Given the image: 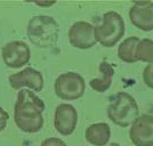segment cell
Returning <instances> with one entry per match:
<instances>
[{"instance_id": "7a4b0ae2", "label": "cell", "mask_w": 153, "mask_h": 146, "mask_svg": "<svg viewBox=\"0 0 153 146\" xmlns=\"http://www.w3.org/2000/svg\"><path fill=\"white\" fill-rule=\"evenodd\" d=\"M27 38L38 48L49 49L57 44L59 26L51 16L38 15L29 21Z\"/></svg>"}, {"instance_id": "5b68a950", "label": "cell", "mask_w": 153, "mask_h": 146, "mask_svg": "<svg viewBox=\"0 0 153 146\" xmlns=\"http://www.w3.org/2000/svg\"><path fill=\"white\" fill-rule=\"evenodd\" d=\"M55 94L63 101H76L85 95V79L76 72H66L55 80Z\"/></svg>"}, {"instance_id": "ffe728a7", "label": "cell", "mask_w": 153, "mask_h": 146, "mask_svg": "<svg viewBox=\"0 0 153 146\" xmlns=\"http://www.w3.org/2000/svg\"><path fill=\"white\" fill-rule=\"evenodd\" d=\"M108 146H120L119 144H117V143H111V144H108Z\"/></svg>"}, {"instance_id": "6da1fadb", "label": "cell", "mask_w": 153, "mask_h": 146, "mask_svg": "<svg viewBox=\"0 0 153 146\" xmlns=\"http://www.w3.org/2000/svg\"><path fill=\"white\" fill-rule=\"evenodd\" d=\"M45 103L29 89H21L17 94L14 121L16 126L24 133H36L44 127Z\"/></svg>"}, {"instance_id": "277c9868", "label": "cell", "mask_w": 153, "mask_h": 146, "mask_svg": "<svg viewBox=\"0 0 153 146\" xmlns=\"http://www.w3.org/2000/svg\"><path fill=\"white\" fill-rule=\"evenodd\" d=\"M126 32V24L122 16L117 12H106L103 15L102 23L95 26L97 42L105 48H111L118 44Z\"/></svg>"}, {"instance_id": "e0dca14e", "label": "cell", "mask_w": 153, "mask_h": 146, "mask_svg": "<svg viewBox=\"0 0 153 146\" xmlns=\"http://www.w3.org/2000/svg\"><path fill=\"white\" fill-rule=\"evenodd\" d=\"M40 146H68L64 143L62 139L56 138V137H49V138H46Z\"/></svg>"}, {"instance_id": "9a60e30c", "label": "cell", "mask_w": 153, "mask_h": 146, "mask_svg": "<svg viewBox=\"0 0 153 146\" xmlns=\"http://www.w3.org/2000/svg\"><path fill=\"white\" fill-rule=\"evenodd\" d=\"M137 59L143 63H153V40L152 39H142L137 47Z\"/></svg>"}, {"instance_id": "9c48e42d", "label": "cell", "mask_w": 153, "mask_h": 146, "mask_svg": "<svg viewBox=\"0 0 153 146\" xmlns=\"http://www.w3.org/2000/svg\"><path fill=\"white\" fill-rule=\"evenodd\" d=\"M78 125V112L71 104H59L54 114L55 130L62 136H70Z\"/></svg>"}, {"instance_id": "8fae6325", "label": "cell", "mask_w": 153, "mask_h": 146, "mask_svg": "<svg viewBox=\"0 0 153 146\" xmlns=\"http://www.w3.org/2000/svg\"><path fill=\"white\" fill-rule=\"evenodd\" d=\"M8 81L10 87L15 90L27 87L33 91H41L44 89V83H45L42 73L32 67H26L17 73L9 76Z\"/></svg>"}, {"instance_id": "52a82bcc", "label": "cell", "mask_w": 153, "mask_h": 146, "mask_svg": "<svg viewBox=\"0 0 153 146\" xmlns=\"http://www.w3.org/2000/svg\"><path fill=\"white\" fill-rule=\"evenodd\" d=\"M69 40L78 49H89L97 44L95 26L85 21L73 23L69 30Z\"/></svg>"}, {"instance_id": "30bf717a", "label": "cell", "mask_w": 153, "mask_h": 146, "mask_svg": "<svg viewBox=\"0 0 153 146\" xmlns=\"http://www.w3.org/2000/svg\"><path fill=\"white\" fill-rule=\"evenodd\" d=\"M131 24L144 32L153 31V2L136 1L129 9Z\"/></svg>"}, {"instance_id": "5bb4252c", "label": "cell", "mask_w": 153, "mask_h": 146, "mask_svg": "<svg viewBox=\"0 0 153 146\" xmlns=\"http://www.w3.org/2000/svg\"><path fill=\"white\" fill-rule=\"evenodd\" d=\"M140 39L137 37H129L125 39L118 47V57L120 61L127 64H133L138 62L137 59V47Z\"/></svg>"}, {"instance_id": "3957f363", "label": "cell", "mask_w": 153, "mask_h": 146, "mask_svg": "<svg viewBox=\"0 0 153 146\" xmlns=\"http://www.w3.org/2000/svg\"><path fill=\"white\" fill-rule=\"evenodd\" d=\"M106 114L114 125L127 128L140 116V107L136 99L130 94L120 91L110 98Z\"/></svg>"}, {"instance_id": "8992f818", "label": "cell", "mask_w": 153, "mask_h": 146, "mask_svg": "<svg viewBox=\"0 0 153 146\" xmlns=\"http://www.w3.org/2000/svg\"><path fill=\"white\" fill-rule=\"evenodd\" d=\"M1 57L4 63L10 69H19L31 59L30 47L19 40H14L6 44L1 49Z\"/></svg>"}, {"instance_id": "4fadbf2b", "label": "cell", "mask_w": 153, "mask_h": 146, "mask_svg": "<svg viewBox=\"0 0 153 146\" xmlns=\"http://www.w3.org/2000/svg\"><path fill=\"white\" fill-rule=\"evenodd\" d=\"M98 70H100L101 76L91 79L89 81V86L90 88L94 89L95 91L102 94V93H105L106 90H108L112 84V80L114 76V67H113V65L104 61L100 64Z\"/></svg>"}, {"instance_id": "7c38bea8", "label": "cell", "mask_w": 153, "mask_h": 146, "mask_svg": "<svg viewBox=\"0 0 153 146\" xmlns=\"http://www.w3.org/2000/svg\"><path fill=\"white\" fill-rule=\"evenodd\" d=\"M85 138L94 146H106L111 138V128L105 122L93 123L86 129Z\"/></svg>"}, {"instance_id": "2e32d148", "label": "cell", "mask_w": 153, "mask_h": 146, "mask_svg": "<svg viewBox=\"0 0 153 146\" xmlns=\"http://www.w3.org/2000/svg\"><path fill=\"white\" fill-rule=\"evenodd\" d=\"M143 81L150 89L153 90V63L147 64L143 70Z\"/></svg>"}, {"instance_id": "ba28073f", "label": "cell", "mask_w": 153, "mask_h": 146, "mask_svg": "<svg viewBox=\"0 0 153 146\" xmlns=\"http://www.w3.org/2000/svg\"><path fill=\"white\" fill-rule=\"evenodd\" d=\"M129 137L135 146H153V115H140L130 126Z\"/></svg>"}, {"instance_id": "d6986e66", "label": "cell", "mask_w": 153, "mask_h": 146, "mask_svg": "<svg viewBox=\"0 0 153 146\" xmlns=\"http://www.w3.org/2000/svg\"><path fill=\"white\" fill-rule=\"evenodd\" d=\"M36 5H38V6H51V5H55V2H36Z\"/></svg>"}, {"instance_id": "ac0fdd59", "label": "cell", "mask_w": 153, "mask_h": 146, "mask_svg": "<svg viewBox=\"0 0 153 146\" xmlns=\"http://www.w3.org/2000/svg\"><path fill=\"white\" fill-rule=\"evenodd\" d=\"M8 119H9V114L2 107H0V133L5 130Z\"/></svg>"}]
</instances>
